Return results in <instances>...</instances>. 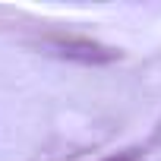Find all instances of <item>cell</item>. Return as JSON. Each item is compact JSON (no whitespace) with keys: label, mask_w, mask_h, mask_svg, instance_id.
Returning a JSON list of instances; mask_svg holds the SVG:
<instances>
[{"label":"cell","mask_w":161,"mask_h":161,"mask_svg":"<svg viewBox=\"0 0 161 161\" xmlns=\"http://www.w3.org/2000/svg\"><path fill=\"white\" fill-rule=\"evenodd\" d=\"M57 57H66V60H79V63H111L120 57V51L114 47H104V44H95V41H86V38H66V41H54L51 44Z\"/></svg>","instance_id":"obj_1"},{"label":"cell","mask_w":161,"mask_h":161,"mask_svg":"<svg viewBox=\"0 0 161 161\" xmlns=\"http://www.w3.org/2000/svg\"><path fill=\"white\" fill-rule=\"evenodd\" d=\"M104 161H139V148H126V152H117V155H108Z\"/></svg>","instance_id":"obj_2"}]
</instances>
